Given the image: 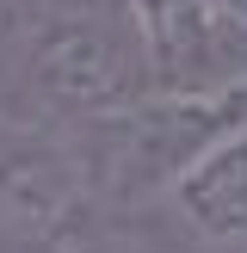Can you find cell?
Wrapping results in <instances>:
<instances>
[{
    "label": "cell",
    "mask_w": 247,
    "mask_h": 253,
    "mask_svg": "<svg viewBox=\"0 0 247 253\" xmlns=\"http://www.w3.org/2000/svg\"><path fill=\"white\" fill-rule=\"evenodd\" d=\"M247 124V93L229 99H161L142 93L136 105L86 118L68 130V148L86 173L99 216H124V210H148L173 192L185 167L204 155L210 142Z\"/></svg>",
    "instance_id": "1"
},
{
    "label": "cell",
    "mask_w": 247,
    "mask_h": 253,
    "mask_svg": "<svg viewBox=\"0 0 247 253\" xmlns=\"http://www.w3.org/2000/svg\"><path fill=\"white\" fill-rule=\"evenodd\" d=\"M0 222L49 253H93L99 204L68 136H49L25 118H0Z\"/></svg>",
    "instance_id": "3"
},
{
    "label": "cell",
    "mask_w": 247,
    "mask_h": 253,
    "mask_svg": "<svg viewBox=\"0 0 247 253\" xmlns=\"http://www.w3.org/2000/svg\"><path fill=\"white\" fill-rule=\"evenodd\" d=\"M155 210L204 253H247V124L210 142Z\"/></svg>",
    "instance_id": "5"
},
{
    "label": "cell",
    "mask_w": 247,
    "mask_h": 253,
    "mask_svg": "<svg viewBox=\"0 0 247 253\" xmlns=\"http://www.w3.org/2000/svg\"><path fill=\"white\" fill-rule=\"evenodd\" d=\"M198 6L222 12V19H229V25H241V31H247V0H198Z\"/></svg>",
    "instance_id": "6"
},
{
    "label": "cell",
    "mask_w": 247,
    "mask_h": 253,
    "mask_svg": "<svg viewBox=\"0 0 247 253\" xmlns=\"http://www.w3.org/2000/svg\"><path fill=\"white\" fill-rule=\"evenodd\" d=\"M19 37H25V74H31L37 105L62 111L74 124L124 111L148 93L142 86V49H136L124 0L118 6L68 0V6L25 12Z\"/></svg>",
    "instance_id": "2"
},
{
    "label": "cell",
    "mask_w": 247,
    "mask_h": 253,
    "mask_svg": "<svg viewBox=\"0 0 247 253\" xmlns=\"http://www.w3.org/2000/svg\"><path fill=\"white\" fill-rule=\"evenodd\" d=\"M142 86L161 99H229L247 93V31L198 0H124Z\"/></svg>",
    "instance_id": "4"
},
{
    "label": "cell",
    "mask_w": 247,
    "mask_h": 253,
    "mask_svg": "<svg viewBox=\"0 0 247 253\" xmlns=\"http://www.w3.org/2000/svg\"><path fill=\"white\" fill-rule=\"evenodd\" d=\"M93 253H99V247H93Z\"/></svg>",
    "instance_id": "7"
}]
</instances>
